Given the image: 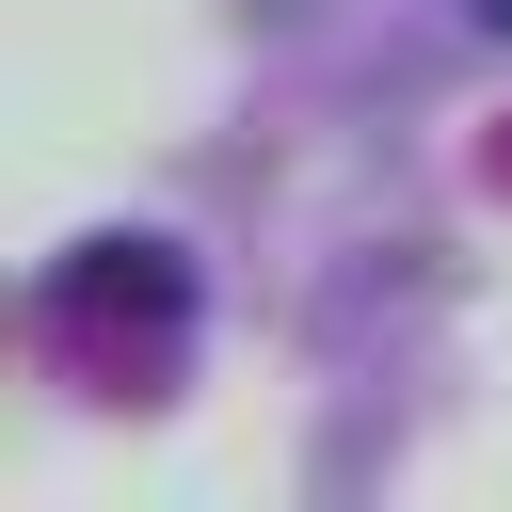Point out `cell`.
I'll list each match as a JSON object with an SVG mask.
<instances>
[{"label": "cell", "instance_id": "1", "mask_svg": "<svg viewBox=\"0 0 512 512\" xmlns=\"http://www.w3.org/2000/svg\"><path fill=\"white\" fill-rule=\"evenodd\" d=\"M80 320H176V256L160 240H96V272H64Z\"/></svg>", "mask_w": 512, "mask_h": 512}, {"label": "cell", "instance_id": "2", "mask_svg": "<svg viewBox=\"0 0 512 512\" xmlns=\"http://www.w3.org/2000/svg\"><path fill=\"white\" fill-rule=\"evenodd\" d=\"M464 16H496V32H512V0H464Z\"/></svg>", "mask_w": 512, "mask_h": 512}]
</instances>
